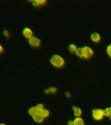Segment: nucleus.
<instances>
[{
    "instance_id": "2",
    "label": "nucleus",
    "mask_w": 111,
    "mask_h": 125,
    "mask_svg": "<svg viewBox=\"0 0 111 125\" xmlns=\"http://www.w3.org/2000/svg\"><path fill=\"white\" fill-rule=\"evenodd\" d=\"M105 116V110L101 109H96L92 111V117L96 121H101Z\"/></svg>"
},
{
    "instance_id": "18",
    "label": "nucleus",
    "mask_w": 111,
    "mask_h": 125,
    "mask_svg": "<svg viewBox=\"0 0 111 125\" xmlns=\"http://www.w3.org/2000/svg\"><path fill=\"white\" fill-rule=\"evenodd\" d=\"M68 125H74V121H70L68 122Z\"/></svg>"
},
{
    "instance_id": "5",
    "label": "nucleus",
    "mask_w": 111,
    "mask_h": 125,
    "mask_svg": "<svg viewBox=\"0 0 111 125\" xmlns=\"http://www.w3.org/2000/svg\"><path fill=\"white\" fill-rule=\"evenodd\" d=\"M23 35L26 38V39H30L33 37V31H31V29L28 27H26L23 29Z\"/></svg>"
},
{
    "instance_id": "16",
    "label": "nucleus",
    "mask_w": 111,
    "mask_h": 125,
    "mask_svg": "<svg viewBox=\"0 0 111 125\" xmlns=\"http://www.w3.org/2000/svg\"><path fill=\"white\" fill-rule=\"evenodd\" d=\"M107 53L108 55L111 57V45L108 46L107 48Z\"/></svg>"
},
{
    "instance_id": "1",
    "label": "nucleus",
    "mask_w": 111,
    "mask_h": 125,
    "mask_svg": "<svg viewBox=\"0 0 111 125\" xmlns=\"http://www.w3.org/2000/svg\"><path fill=\"white\" fill-rule=\"evenodd\" d=\"M51 64L57 68H62L65 65V60L60 55H55L50 59Z\"/></svg>"
},
{
    "instance_id": "19",
    "label": "nucleus",
    "mask_w": 111,
    "mask_h": 125,
    "mask_svg": "<svg viewBox=\"0 0 111 125\" xmlns=\"http://www.w3.org/2000/svg\"><path fill=\"white\" fill-rule=\"evenodd\" d=\"M3 52V47L2 45L0 44V53H1Z\"/></svg>"
},
{
    "instance_id": "4",
    "label": "nucleus",
    "mask_w": 111,
    "mask_h": 125,
    "mask_svg": "<svg viewBox=\"0 0 111 125\" xmlns=\"http://www.w3.org/2000/svg\"><path fill=\"white\" fill-rule=\"evenodd\" d=\"M29 43L31 46L35 47V48H38L41 45V41L38 38H37V37H33L31 39H29Z\"/></svg>"
},
{
    "instance_id": "10",
    "label": "nucleus",
    "mask_w": 111,
    "mask_h": 125,
    "mask_svg": "<svg viewBox=\"0 0 111 125\" xmlns=\"http://www.w3.org/2000/svg\"><path fill=\"white\" fill-rule=\"evenodd\" d=\"M74 125H84V120L80 117H76L74 120Z\"/></svg>"
},
{
    "instance_id": "21",
    "label": "nucleus",
    "mask_w": 111,
    "mask_h": 125,
    "mask_svg": "<svg viewBox=\"0 0 111 125\" xmlns=\"http://www.w3.org/2000/svg\"><path fill=\"white\" fill-rule=\"evenodd\" d=\"M109 119H110V120H111V115L109 117Z\"/></svg>"
},
{
    "instance_id": "14",
    "label": "nucleus",
    "mask_w": 111,
    "mask_h": 125,
    "mask_svg": "<svg viewBox=\"0 0 111 125\" xmlns=\"http://www.w3.org/2000/svg\"><path fill=\"white\" fill-rule=\"evenodd\" d=\"M45 3H46L45 1H33V5L35 6L43 5Z\"/></svg>"
},
{
    "instance_id": "15",
    "label": "nucleus",
    "mask_w": 111,
    "mask_h": 125,
    "mask_svg": "<svg viewBox=\"0 0 111 125\" xmlns=\"http://www.w3.org/2000/svg\"><path fill=\"white\" fill-rule=\"evenodd\" d=\"M105 115L106 117H109L111 115V107H107V109L105 110Z\"/></svg>"
},
{
    "instance_id": "13",
    "label": "nucleus",
    "mask_w": 111,
    "mask_h": 125,
    "mask_svg": "<svg viewBox=\"0 0 111 125\" xmlns=\"http://www.w3.org/2000/svg\"><path fill=\"white\" fill-rule=\"evenodd\" d=\"M57 91V89L55 87H51L49 89H47L45 91L46 92V93L47 94H49V93H52V94H54L55 93H56Z\"/></svg>"
},
{
    "instance_id": "8",
    "label": "nucleus",
    "mask_w": 111,
    "mask_h": 125,
    "mask_svg": "<svg viewBox=\"0 0 111 125\" xmlns=\"http://www.w3.org/2000/svg\"><path fill=\"white\" fill-rule=\"evenodd\" d=\"M73 111H74V115L76 117H80L82 115V111L81 109L76 107H73Z\"/></svg>"
},
{
    "instance_id": "9",
    "label": "nucleus",
    "mask_w": 111,
    "mask_h": 125,
    "mask_svg": "<svg viewBox=\"0 0 111 125\" xmlns=\"http://www.w3.org/2000/svg\"><path fill=\"white\" fill-rule=\"evenodd\" d=\"M28 113H29V114L31 115V117H33V115H35V114H37V113H39V111H38L37 107L35 106V107H31V108L29 109Z\"/></svg>"
},
{
    "instance_id": "12",
    "label": "nucleus",
    "mask_w": 111,
    "mask_h": 125,
    "mask_svg": "<svg viewBox=\"0 0 111 125\" xmlns=\"http://www.w3.org/2000/svg\"><path fill=\"white\" fill-rule=\"evenodd\" d=\"M77 47L74 44H71L69 46V50L70 51L71 53H74V52H76V50H77Z\"/></svg>"
},
{
    "instance_id": "17",
    "label": "nucleus",
    "mask_w": 111,
    "mask_h": 125,
    "mask_svg": "<svg viewBox=\"0 0 111 125\" xmlns=\"http://www.w3.org/2000/svg\"><path fill=\"white\" fill-rule=\"evenodd\" d=\"M3 35H5L6 37H9V31H7V30H4Z\"/></svg>"
},
{
    "instance_id": "3",
    "label": "nucleus",
    "mask_w": 111,
    "mask_h": 125,
    "mask_svg": "<svg viewBox=\"0 0 111 125\" xmlns=\"http://www.w3.org/2000/svg\"><path fill=\"white\" fill-rule=\"evenodd\" d=\"M82 58L89 59L92 57L94 55V52L92 50V48H90V47L85 46L82 48Z\"/></svg>"
},
{
    "instance_id": "11",
    "label": "nucleus",
    "mask_w": 111,
    "mask_h": 125,
    "mask_svg": "<svg viewBox=\"0 0 111 125\" xmlns=\"http://www.w3.org/2000/svg\"><path fill=\"white\" fill-rule=\"evenodd\" d=\"M40 114H41L42 116H43L44 118H47V117H49L50 116V111L48 110V109H43L42 111L40 112Z\"/></svg>"
},
{
    "instance_id": "7",
    "label": "nucleus",
    "mask_w": 111,
    "mask_h": 125,
    "mask_svg": "<svg viewBox=\"0 0 111 125\" xmlns=\"http://www.w3.org/2000/svg\"><path fill=\"white\" fill-rule=\"evenodd\" d=\"M91 39L94 42H99L101 41V37L100 35L97 33H92L91 35Z\"/></svg>"
},
{
    "instance_id": "20",
    "label": "nucleus",
    "mask_w": 111,
    "mask_h": 125,
    "mask_svg": "<svg viewBox=\"0 0 111 125\" xmlns=\"http://www.w3.org/2000/svg\"><path fill=\"white\" fill-rule=\"evenodd\" d=\"M0 125H7L5 123H0Z\"/></svg>"
},
{
    "instance_id": "6",
    "label": "nucleus",
    "mask_w": 111,
    "mask_h": 125,
    "mask_svg": "<svg viewBox=\"0 0 111 125\" xmlns=\"http://www.w3.org/2000/svg\"><path fill=\"white\" fill-rule=\"evenodd\" d=\"M32 118H33V121L38 123H43V121H44V120H45V118H44V117H43L39 113L35 114V115H33V117H32Z\"/></svg>"
}]
</instances>
